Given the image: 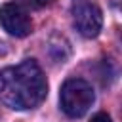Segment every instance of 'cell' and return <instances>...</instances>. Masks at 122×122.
<instances>
[{"label": "cell", "mask_w": 122, "mask_h": 122, "mask_svg": "<svg viewBox=\"0 0 122 122\" xmlns=\"http://www.w3.org/2000/svg\"><path fill=\"white\" fill-rule=\"evenodd\" d=\"M48 93V80L34 59L0 71V101L13 111L38 107Z\"/></svg>", "instance_id": "1"}, {"label": "cell", "mask_w": 122, "mask_h": 122, "mask_svg": "<svg viewBox=\"0 0 122 122\" xmlns=\"http://www.w3.org/2000/svg\"><path fill=\"white\" fill-rule=\"evenodd\" d=\"M95 93L90 82L84 78H69L63 82L61 92H59V105L61 111L71 116V118H80L84 116L90 107L93 105Z\"/></svg>", "instance_id": "2"}, {"label": "cell", "mask_w": 122, "mask_h": 122, "mask_svg": "<svg viewBox=\"0 0 122 122\" xmlns=\"http://www.w3.org/2000/svg\"><path fill=\"white\" fill-rule=\"evenodd\" d=\"M0 27L15 36V38H23L27 34H30L32 30V21L29 17V13L23 10L21 4L17 2H6L0 6Z\"/></svg>", "instance_id": "3"}, {"label": "cell", "mask_w": 122, "mask_h": 122, "mask_svg": "<svg viewBox=\"0 0 122 122\" xmlns=\"http://www.w3.org/2000/svg\"><path fill=\"white\" fill-rule=\"evenodd\" d=\"M74 27L84 38H95L103 27V13L92 2H82L74 8Z\"/></svg>", "instance_id": "4"}, {"label": "cell", "mask_w": 122, "mask_h": 122, "mask_svg": "<svg viewBox=\"0 0 122 122\" xmlns=\"http://www.w3.org/2000/svg\"><path fill=\"white\" fill-rule=\"evenodd\" d=\"M17 2L27 8H32V10H40V8H46L51 4V0H17Z\"/></svg>", "instance_id": "5"}, {"label": "cell", "mask_w": 122, "mask_h": 122, "mask_svg": "<svg viewBox=\"0 0 122 122\" xmlns=\"http://www.w3.org/2000/svg\"><path fill=\"white\" fill-rule=\"evenodd\" d=\"M90 122H112V120H111V116H109L107 112H97V114L92 116Z\"/></svg>", "instance_id": "6"}, {"label": "cell", "mask_w": 122, "mask_h": 122, "mask_svg": "<svg viewBox=\"0 0 122 122\" xmlns=\"http://www.w3.org/2000/svg\"><path fill=\"white\" fill-rule=\"evenodd\" d=\"M0 51H2V44H0Z\"/></svg>", "instance_id": "7"}]
</instances>
